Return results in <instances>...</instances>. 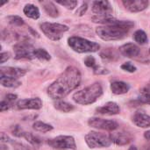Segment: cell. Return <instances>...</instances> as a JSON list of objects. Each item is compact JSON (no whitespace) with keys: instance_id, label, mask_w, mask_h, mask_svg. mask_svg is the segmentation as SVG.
<instances>
[{"instance_id":"obj_4","label":"cell","mask_w":150,"mask_h":150,"mask_svg":"<svg viewBox=\"0 0 150 150\" xmlns=\"http://www.w3.org/2000/svg\"><path fill=\"white\" fill-rule=\"evenodd\" d=\"M68 44L75 52L81 53V54L97 52L100 48L99 44L93 42V41H90L81 37H76V36L69 38Z\"/></svg>"},{"instance_id":"obj_38","label":"cell","mask_w":150,"mask_h":150,"mask_svg":"<svg viewBox=\"0 0 150 150\" xmlns=\"http://www.w3.org/2000/svg\"><path fill=\"white\" fill-rule=\"evenodd\" d=\"M144 137H145V139H146L147 141L150 142V130L146 131V132L144 133Z\"/></svg>"},{"instance_id":"obj_30","label":"cell","mask_w":150,"mask_h":150,"mask_svg":"<svg viewBox=\"0 0 150 150\" xmlns=\"http://www.w3.org/2000/svg\"><path fill=\"white\" fill-rule=\"evenodd\" d=\"M9 23L14 26H21L25 24L24 20L18 16H9L7 18Z\"/></svg>"},{"instance_id":"obj_2","label":"cell","mask_w":150,"mask_h":150,"mask_svg":"<svg viewBox=\"0 0 150 150\" xmlns=\"http://www.w3.org/2000/svg\"><path fill=\"white\" fill-rule=\"evenodd\" d=\"M134 26V23L129 20H118L106 25L96 28V33L103 40H119L124 39L130 30Z\"/></svg>"},{"instance_id":"obj_12","label":"cell","mask_w":150,"mask_h":150,"mask_svg":"<svg viewBox=\"0 0 150 150\" xmlns=\"http://www.w3.org/2000/svg\"><path fill=\"white\" fill-rule=\"evenodd\" d=\"M92 11L96 15H111L112 8L108 1H94L92 3Z\"/></svg>"},{"instance_id":"obj_40","label":"cell","mask_w":150,"mask_h":150,"mask_svg":"<svg viewBox=\"0 0 150 150\" xmlns=\"http://www.w3.org/2000/svg\"><path fill=\"white\" fill-rule=\"evenodd\" d=\"M7 3V1H4V2H2L1 4H0V6H2L3 4H6Z\"/></svg>"},{"instance_id":"obj_39","label":"cell","mask_w":150,"mask_h":150,"mask_svg":"<svg viewBox=\"0 0 150 150\" xmlns=\"http://www.w3.org/2000/svg\"><path fill=\"white\" fill-rule=\"evenodd\" d=\"M128 150H138V149H137V148H136L135 146H132V147H130V148H129V149Z\"/></svg>"},{"instance_id":"obj_16","label":"cell","mask_w":150,"mask_h":150,"mask_svg":"<svg viewBox=\"0 0 150 150\" xmlns=\"http://www.w3.org/2000/svg\"><path fill=\"white\" fill-rule=\"evenodd\" d=\"M120 52L122 55L128 58H134L139 55L140 48L134 43H127L120 47Z\"/></svg>"},{"instance_id":"obj_32","label":"cell","mask_w":150,"mask_h":150,"mask_svg":"<svg viewBox=\"0 0 150 150\" xmlns=\"http://www.w3.org/2000/svg\"><path fill=\"white\" fill-rule=\"evenodd\" d=\"M11 133L16 137H23V138L25 134V132L19 126H13L11 127Z\"/></svg>"},{"instance_id":"obj_36","label":"cell","mask_w":150,"mask_h":150,"mask_svg":"<svg viewBox=\"0 0 150 150\" xmlns=\"http://www.w3.org/2000/svg\"><path fill=\"white\" fill-rule=\"evenodd\" d=\"M87 4L86 3H84V4H82V6L77 10V11H76V13H78L80 16H82V15H83L84 13H85V11H87Z\"/></svg>"},{"instance_id":"obj_34","label":"cell","mask_w":150,"mask_h":150,"mask_svg":"<svg viewBox=\"0 0 150 150\" xmlns=\"http://www.w3.org/2000/svg\"><path fill=\"white\" fill-rule=\"evenodd\" d=\"M84 63L87 67L89 68H92L93 69L98 66V64L96 63V60L93 56H87L84 59Z\"/></svg>"},{"instance_id":"obj_14","label":"cell","mask_w":150,"mask_h":150,"mask_svg":"<svg viewBox=\"0 0 150 150\" xmlns=\"http://www.w3.org/2000/svg\"><path fill=\"white\" fill-rule=\"evenodd\" d=\"M26 71L23 69L14 68V67H1L0 68V76L11 77L18 79L25 75Z\"/></svg>"},{"instance_id":"obj_33","label":"cell","mask_w":150,"mask_h":150,"mask_svg":"<svg viewBox=\"0 0 150 150\" xmlns=\"http://www.w3.org/2000/svg\"><path fill=\"white\" fill-rule=\"evenodd\" d=\"M121 69H123V70H125V71H127V72H130V73H134V72H135L136 70H137V69H136V67L134 65V64H132L131 62H125V63H123L122 65H121Z\"/></svg>"},{"instance_id":"obj_5","label":"cell","mask_w":150,"mask_h":150,"mask_svg":"<svg viewBox=\"0 0 150 150\" xmlns=\"http://www.w3.org/2000/svg\"><path fill=\"white\" fill-rule=\"evenodd\" d=\"M42 33L51 40L57 41L61 40L63 34L69 30V27L65 25L58 23H42L40 25Z\"/></svg>"},{"instance_id":"obj_10","label":"cell","mask_w":150,"mask_h":150,"mask_svg":"<svg viewBox=\"0 0 150 150\" xmlns=\"http://www.w3.org/2000/svg\"><path fill=\"white\" fill-rule=\"evenodd\" d=\"M125 8L131 12H139L145 10L149 5L148 0H124L122 1Z\"/></svg>"},{"instance_id":"obj_25","label":"cell","mask_w":150,"mask_h":150,"mask_svg":"<svg viewBox=\"0 0 150 150\" xmlns=\"http://www.w3.org/2000/svg\"><path fill=\"white\" fill-rule=\"evenodd\" d=\"M54 105L56 110L62 112H69L74 110V106L72 105H70L67 102H64V101L57 100L56 102H54Z\"/></svg>"},{"instance_id":"obj_27","label":"cell","mask_w":150,"mask_h":150,"mask_svg":"<svg viewBox=\"0 0 150 150\" xmlns=\"http://www.w3.org/2000/svg\"><path fill=\"white\" fill-rule=\"evenodd\" d=\"M34 58H37L40 61H49L51 59V55L44 48H35Z\"/></svg>"},{"instance_id":"obj_19","label":"cell","mask_w":150,"mask_h":150,"mask_svg":"<svg viewBox=\"0 0 150 150\" xmlns=\"http://www.w3.org/2000/svg\"><path fill=\"white\" fill-rule=\"evenodd\" d=\"M40 4H42V7L47 15L53 18H57L59 16V11L54 3L50 1H40Z\"/></svg>"},{"instance_id":"obj_41","label":"cell","mask_w":150,"mask_h":150,"mask_svg":"<svg viewBox=\"0 0 150 150\" xmlns=\"http://www.w3.org/2000/svg\"><path fill=\"white\" fill-rule=\"evenodd\" d=\"M149 54H150V48H149Z\"/></svg>"},{"instance_id":"obj_13","label":"cell","mask_w":150,"mask_h":150,"mask_svg":"<svg viewBox=\"0 0 150 150\" xmlns=\"http://www.w3.org/2000/svg\"><path fill=\"white\" fill-rule=\"evenodd\" d=\"M110 138L112 140V142H113L119 146H125V145L130 143L134 139V137L131 134H129L127 132H124V131L113 133L110 135Z\"/></svg>"},{"instance_id":"obj_35","label":"cell","mask_w":150,"mask_h":150,"mask_svg":"<svg viewBox=\"0 0 150 150\" xmlns=\"http://www.w3.org/2000/svg\"><path fill=\"white\" fill-rule=\"evenodd\" d=\"M94 73L96 75H106V74H109V70L101 67V66H97L94 69H93Z\"/></svg>"},{"instance_id":"obj_6","label":"cell","mask_w":150,"mask_h":150,"mask_svg":"<svg viewBox=\"0 0 150 150\" xmlns=\"http://www.w3.org/2000/svg\"><path fill=\"white\" fill-rule=\"evenodd\" d=\"M85 142L91 149L107 148L112 143L110 135L95 131H91L85 135Z\"/></svg>"},{"instance_id":"obj_31","label":"cell","mask_w":150,"mask_h":150,"mask_svg":"<svg viewBox=\"0 0 150 150\" xmlns=\"http://www.w3.org/2000/svg\"><path fill=\"white\" fill-rule=\"evenodd\" d=\"M57 4L66 7L69 10H73L75 7H76L78 2L77 1H72V0H67V1H57Z\"/></svg>"},{"instance_id":"obj_26","label":"cell","mask_w":150,"mask_h":150,"mask_svg":"<svg viewBox=\"0 0 150 150\" xmlns=\"http://www.w3.org/2000/svg\"><path fill=\"white\" fill-rule=\"evenodd\" d=\"M33 127V129L35 131L40 132V133H47V132L53 130V128H54L51 125L46 124V123L41 122V121H36Z\"/></svg>"},{"instance_id":"obj_18","label":"cell","mask_w":150,"mask_h":150,"mask_svg":"<svg viewBox=\"0 0 150 150\" xmlns=\"http://www.w3.org/2000/svg\"><path fill=\"white\" fill-rule=\"evenodd\" d=\"M129 89H130L129 84L121 81H116V82L112 83L111 84V91H112L113 94H116V95L125 94L128 92Z\"/></svg>"},{"instance_id":"obj_15","label":"cell","mask_w":150,"mask_h":150,"mask_svg":"<svg viewBox=\"0 0 150 150\" xmlns=\"http://www.w3.org/2000/svg\"><path fill=\"white\" fill-rule=\"evenodd\" d=\"M133 122L139 127L147 128L150 127V116L143 111H138L133 117Z\"/></svg>"},{"instance_id":"obj_28","label":"cell","mask_w":150,"mask_h":150,"mask_svg":"<svg viewBox=\"0 0 150 150\" xmlns=\"http://www.w3.org/2000/svg\"><path fill=\"white\" fill-rule=\"evenodd\" d=\"M134 39L139 44H145L148 41V36L146 33L142 30H137L134 33Z\"/></svg>"},{"instance_id":"obj_3","label":"cell","mask_w":150,"mask_h":150,"mask_svg":"<svg viewBox=\"0 0 150 150\" xmlns=\"http://www.w3.org/2000/svg\"><path fill=\"white\" fill-rule=\"evenodd\" d=\"M103 94V88L99 83H95L73 95V100L79 105H91L97 101Z\"/></svg>"},{"instance_id":"obj_11","label":"cell","mask_w":150,"mask_h":150,"mask_svg":"<svg viewBox=\"0 0 150 150\" xmlns=\"http://www.w3.org/2000/svg\"><path fill=\"white\" fill-rule=\"evenodd\" d=\"M17 107L20 110H25V109L39 110L42 107V101L39 98L21 99L18 101Z\"/></svg>"},{"instance_id":"obj_8","label":"cell","mask_w":150,"mask_h":150,"mask_svg":"<svg viewBox=\"0 0 150 150\" xmlns=\"http://www.w3.org/2000/svg\"><path fill=\"white\" fill-rule=\"evenodd\" d=\"M47 144L57 149H76V145L75 139L72 136L60 135L55 138L50 139L47 142Z\"/></svg>"},{"instance_id":"obj_9","label":"cell","mask_w":150,"mask_h":150,"mask_svg":"<svg viewBox=\"0 0 150 150\" xmlns=\"http://www.w3.org/2000/svg\"><path fill=\"white\" fill-rule=\"evenodd\" d=\"M88 123L91 127L102 129V130H107V131H114L119 127L118 123L115 120H104L99 118H91L89 120Z\"/></svg>"},{"instance_id":"obj_1","label":"cell","mask_w":150,"mask_h":150,"mask_svg":"<svg viewBox=\"0 0 150 150\" xmlns=\"http://www.w3.org/2000/svg\"><path fill=\"white\" fill-rule=\"evenodd\" d=\"M82 76L78 69L68 67L47 88V95L53 99H61L68 96L81 83Z\"/></svg>"},{"instance_id":"obj_29","label":"cell","mask_w":150,"mask_h":150,"mask_svg":"<svg viewBox=\"0 0 150 150\" xmlns=\"http://www.w3.org/2000/svg\"><path fill=\"white\" fill-rule=\"evenodd\" d=\"M24 138H25L29 143H31L32 145H33V146H35V147H38V146H40V145L41 144V140H40L39 137L34 136V135L32 134L31 133L25 132V135H24Z\"/></svg>"},{"instance_id":"obj_17","label":"cell","mask_w":150,"mask_h":150,"mask_svg":"<svg viewBox=\"0 0 150 150\" xmlns=\"http://www.w3.org/2000/svg\"><path fill=\"white\" fill-rule=\"evenodd\" d=\"M96 112L103 115H115L120 112V106L115 102H108L103 106L97 108Z\"/></svg>"},{"instance_id":"obj_7","label":"cell","mask_w":150,"mask_h":150,"mask_svg":"<svg viewBox=\"0 0 150 150\" xmlns=\"http://www.w3.org/2000/svg\"><path fill=\"white\" fill-rule=\"evenodd\" d=\"M13 50H14V57L17 60H20V59L32 60V59H34L35 47H33L32 43L29 42V40L18 42L13 47Z\"/></svg>"},{"instance_id":"obj_22","label":"cell","mask_w":150,"mask_h":150,"mask_svg":"<svg viewBox=\"0 0 150 150\" xmlns=\"http://www.w3.org/2000/svg\"><path fill=\"white\" fill-rule=\"evenodd\" d=\"M0 83L2 86L7 88H17L21 84V83L18 79L5 76H0Z\"/></svg>"},{"instance_id":"obj_24","label":"cell","mask_w":150,"mask_h":150,"mask_svg":"<svg viewBox=\"0 0 150 150\" xmlns=\"http://www.w3.org/2000/svg\"><path fill=\"white\" fill-rule=\"evenodd\" d=\"M139 100L143 104L150 105V81L141 90Z\"/></svg>"},{"instance_id":"obj_20","label":"cell","mask_w":150,"mask_h":150,"mask_svg":"<svg viewBox=\"0 0 150 150\" xmlns=\"http://www.w3.org/2000/svg\"><path fill=\"white\" fill-rule=\"evenodd\" d=\"M17 95L14 94H8L3 98V100L0 103V110L1 112H4L9 110L11 107H12L14 102L17 100Z\"/></svg>"},{"instance_id":"obj_37","label":"cell","mask_w":150,"mask_h":150,"mask_svg":"<svg viewBox=\"0 0 150 150\" xmlns=\"http://www.w3.org/2000/svg\"><path fill=\"white\" fill-rule=\"evenodd\" d=\"M10 58V54L9 53H1V63H4Z\"/></svg>"},{"instance_id":"obj_21","label":"cell","mask_w":150,"mask_h":150,"mask_svg":"<svg viewBox=\"0 0 150 150\" xmlns=\"http://www.w3.org/2000/svg\"><path fill=\"white\" fill-rule=\"evenodd\" d=\"M23 11H24V14L30 18L38 19L40 18V11L38 7L33 4H25Z\"/></svg>"},{"instance_id":"obj_23","label":"cell","mask_w":150,"mask_h":150,"mask_svg":"<svg viewBox=\"0 0 150 150\" xmlns=\"http://www.w3.org/2000/svg\"><path fill=\"white\" fill-rule=\"evenodd\" d=\"M100 56L104 62H114L119 58V55L112 48H107L105 51L101 52Z\"/></svg>"}]
</instances>
